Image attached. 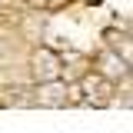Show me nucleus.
Segmentation results:
<instances>
[{"label":"nucleus","mask_w":133,"mask_h":133,"mask_svg":"<svg viewBox=\"0 0 133 133\" xmlns=\"http://www.w3.org/2000/svg\"><path fill=\"white\" fill-rule=\"evenodd\" d=\"M33 63H37V77H43V80H53V77L60 73V70H57V60L50 57L47 50H43V53H37V60H33Z\"/></svg>","instance_id":"obj_1"}]
</instances>
